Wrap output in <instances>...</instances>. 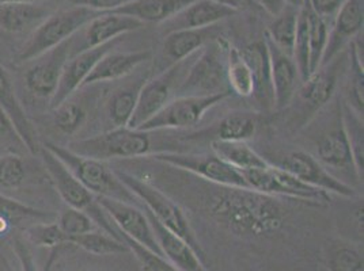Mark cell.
<instances>
[{
  "label": "cell",
  "instance_id": "cell-1",
  "mask_svg": "<svg viewBox=\"0 0 364 271\" xmlns=\"http://www.w3.org/2000/svg\"><path fill=\"white\" fill-rule=\"evenodd\" d=\"M204 204L213 220L241 239L273 236L282 231L289 216L280 199L252 189L213 184Z\"/></svg>",
  "mask_w": 364,
  "mask_h": 271
},
{
  "label": "cell",
  "instance_id": "cell-2",
  "mask_svg": "<svg viewBox=\"0 0 364 271\" xmlns=\"http://www.w3.org/2000/svg\"><path fill=\"white\" fill-rule=\"evenodd\" d=\"M43 147L52 152L76 179L98 198H110L144 209L139 198L122 183L116 171L105 165V162L76 155L52 141H46Z\"/></svg>",
  "mask_w": 364,
  "mask_h": 271
},
{
  "label": "cell",
  "instance_id": "cell-3",
  "mask_svg": "<svg viewBox=\"0 0 364 271\" xmlns=\"http://www.w3.org/2000/svg\"><path fill=\"white\" fill-rule=\"evenodd\" d=\"M38 153L41 155V160L49 181L53 183L58 194L68 205V208L85 211L101 231L122 241L120 231L113 224L107 211L100 204V198L77 181L71 171L52 152L48 151L46 147L41 145Z\"/></svg>",
  "mask_w": 364,
  "mask_h": 271
},
{
  "label": "cell",
  "instance_id": "cell-4",
  "mask_svg": "<svg viewBox=\"0 0 364 271\" xmlns=\"http://www.w3.org/2000/svg\"><path fill=\"white\" fill-rule=\"evenodd\" d=\"M343 57L344 52L302 82L284 109L287 111V125L292 131H299L309 125L325 106L331 104L338 83Z\"/></svg>",
  "mask_w": 364,
  "mask_h": 271
},
{
  "label": "cell",
  "instance_id": "cell-5",
  "mask_svg": "<svg viewBox=\"0 0 364 271\" xmlns=\"http://www.w3.org/2000/svg\"><path fill=\"white\" fill-rule=\"evenodd\" d=\"M116 174L122 183L139 198L143 208L150 211L152 216L168 231L186 241L205 265L207 258L204 250L180 205L162 190L154 187L146 181H141L132 174H128L125 171H116Z\"/></svg>",
  "mask_w": 364,
  "mask_h": 271
},
{
  "label": "cell",
  "instance_id": "cell-6",
  "mask_svg": "<svg viewBox=\"0 0 364 271\" xmlns=\"http://www.w3.org/2000/svg\"><path fill=\"white\" fill-rule=\"evenodd\" d=\"M313 144L316 151L314 157L338 181L344 183L346 181L352 183L362 181L363 177L355 165L353 153L343 125L341 105L338 101L333 105V113L329 121L316 132Z\"/></svg>",
  "mask_w": 364,
  "mask_h": 271
},
{
  "label": "cell",
  "instance_id": "cell-7",
  "mask_svg": "<svg viewBox=\"0 0 364 271\" xmlns=\"http://www.w3.org/2000/svg\"><path fill=\"white\" fill-rule=\"evenodd\" d=\"M76 155L101 162L113 159H134L152 152L150 132L125 128H112L100 135L77 138L67 147Z\"/></svg>",
  "mask_w": 364,
  "mask_h": 271
},
{
  "label": "cell",
  "instance_id": "cell-8",
  "mask_svg": "<svg viewBox=\"0 0 364 271\" xmlns=\"http://www.w3.org/2000/svg\"><path fill=\"white\" fill-rule=\"evenodd\" d=\"M228 50L230 45L223 37L204 46L182 79L176 96L231 92L228 83Z\"/></svg>",
  "mask_w": 364,
  "mask_h": 271
},
{
  "label": "cell",
  "instance_id": "cell-9",
  "mask_svg": "<svg viewBox=\"0 0 364 271\" xmlns=\"http://www.w3.org/2000/svg\"><path fill=\"white\" fill-rule=\"evenodd\" d=\"M100 14L101 13L98 11L77 6L56 10L53 14L48 16V19L37 31L29 35V40L19 50L16 60L19 64L34 60L43 53L70 40L82 28H85L92 18Z\"/></svg>",
  "mask_w": 364,
  "mask_h": 271
},
{
  "label": "cell",
  "instance_id": "cell-10",
  "mask_svg": "<svg viewBox=\"0 0 364 271\" xmlns=\"http://www.w3.org/2000/svg\"><path fill=\"white\" fill-rule=\"evenodd\" d=\"M198 53L168 67L143 83L139 91L136 107L128 123V128L137 129L146 121L150 120L156 113H159L173 99V94H177L182 79L186 75Z\"/></svg>",
  "mask_w": 364,
  "mask_h": 271
},
{
  "label": "cell",
  "instance_id": "cell-11",
  "mask_svg": "<svg viewBox=\"0 0 364 271\" xmlns=\"http://www.w3.org/2000/svg\"><path fill=\"white\" fill-rule=\"evenodd\" d=\"M231 92L213 95H185L176 96L152 118L146 121L137 129L146 132H158L165 129H186L198 125L204 114L222 104Z\"/></svg>",
  "mask_w": 364,
  "mask_h": 271
},
{
  "label": "cell",
  "instance_id": "cell-12",
  "mask_svg": "<svg viewBox=\"0 0 364 271\" xmlns=\"http://www.w3.org/2000/svg\"><path fill=\"white\" fill-rule=\"evenodd\" d=\"M247 187L268 196L289 197L314 204H328L331 194L313 186H309L289 171L280 167L268 165L264 168L241 171Z\"/></svg>",
  "mask_w": 364,
  "mask_h": 271
},
{
  "label": "cell",
  "instance_id": "cell-13",
  "mask_svg": "<svg viewBox=\"0 0 364 271\" xmlns=\"http://www.w3.org/2000/svg\"><path fill=\"white\" fill-rule=\"evenodd\" d=\"M154 159L167 166L188 171L204 181L225 187L249 189L242 172L228 165L222 157L213 155H192L182 152H159L154 153Z\"/></svg>",
  "mask_w": 364,
  "mask_h": 271
},
{
  "label": "cell",
  "instance_id": "cell-14",
  "mask_svg": "<svg viewBox=\"0 0 364 271\" xmlns=\"http://www.w3.org/2000/svg\"><path fill=\"white\" fill-rule=\"evenodd\" d=\"M271 165L289 171V174L296 177L299 181L329 194L355 196V189L352 186L338 181L309 152H287Z\"/></svg>",
  "mask_w": 364,
  "mask_h": 271
},
{
  "label": "cell",
  "instance_id": "cell-15",
  "mask_svg": "<svg viewBox=\"0 0 364 271\" xmlns=\"http://www.w3.org/2000/svg\"><path fill=\"white\" fill-rule=\"evenodd\" d=\"M70 57V40H67L29 61L31 65L25 74V84L34 98L50 102L59 86L64 65Z\"/></svg>",
  "mask_w": 364,
  "mask_h": 271
},
{
  "label": "cell",
  "instance_id": "cell-16",
  "mask_svg": "<svg viewBox=\"0 0 364 271\" xmlns=\"http://www.w3.org/2000/svg\"><path fill=\"white\" fill-rule=\"evenodd\" d=\"M144 23L117 13H101L70 38V55L110 43L131 31H140Z\"/></svg>",
  "mask_w": 364,
  "mask_h": 271
},
{
  "label": "cell",
  "instance_id": "cell-17",
  "mask_svg": "<svg viewBox=\"0 0 364 271\" xmlns=\"http://www.w3.org/2000/svg\"><path fill=\"white\" fill-rule=\"evenodd\" d=\"M122 37H119L107 44L82 50L71 56L64 65L59 86L49 102V107L53 109L60 105L61 102L71 98L79 89H83L86 79L90 75L94 67L98 64V61L120 45V43L124 40Z\"/></svg>",
  "mask_w": 364,
  "mask_h": 271
},
{
  "label": "cell",
  "instance_id": "cell-18",
  "mask_svg": "<svg viewBox=\"0 0 364 271\" xmlns=\"http://www.w3.org/2000/svg\"><path fill=\"white\" fill-rule=\"evenodd\" d=\"M100 204L120 233L144 245L155 254L162 255L144 209L110 198H100Z\"/></svg>",
  "mask_w": 364,
  "mask_h": 271
},
{
  "label": "cell",
  "instance_id": "cell-19",
  "mask_svg": "<svg viewBox=\"0 0 364 271\" xmlns=\"http://www.w3.org/2000/svg\"><path fill=\"white\" fill-rule=\"evenodd\" d=\"M222 31L223 26L218 23L203 29L174 31L166 34L161 48L159 62L155 65L158 70L156 74L198 53L204 46L222 37Z\"/></svg>",
  "mask_w": 364,
  "mask_h": 271
},
{
  "label": "cell",
  "instance_id": "cell-20",
  "mask_svg": "<svg viewBox=\"0 0 364 271\" xmlns=\"http://www.w3.org/2000/svg\"><path fill=\"white\" fill-rule=\"evenodd\" d=\"M363 21L364 0H347L331 23L328 44L319 68L329 64L344 52L352 38L363 29Z\"/></svg>",
  "mask_w": 364,
  "mask_h": 271
},
{
  "label": "cell",
  "instance_id": "cell-21",
  "mask_svg": "<svg viewBox=\"0 0 364 271\" xmlns=\"http://www.w3.org/2000/svg\"><path fill=\"white\" fill-rule=\"evenodd\" d=\"M235 14L237 11L213 0H195L166 22L161 23V33L166 35L174 31L203 29L218 25Z\"/></svg>",
  "mask_w": 364,
  "mask_h": 271
},
{
  "label": "cell",
  "instance_id": "cell-22",
  "mask_svg": "<svg viewBox=\"0 0 364 271\" xmlns=\"http://www.w3.org/2000/svg\"><path fill=\"white\" fill-rule=\"evenodd\" d=\"M271 61V79H272L273 102L277 111L284 110L294 95L302 84L299 70L294 59L277 49L272 43L265 38Z\"/></svg>",
  "mask_w": 364,
  "mask_h": 271
},
{
  "label": "cell",
  "instance_id": "cell-23",
  "mask_svg": "<svg viewBox=\"0 0 364 271\" xmlns=\"http://www.w3.org/2000/svg\"><path fill=\"white\" fill-rule=\"evenodd\" d=\"M56 10L43 3H1L0 28L14 35L33 34Z\"/></svg>",
  "mask_w": 364,
  "mask_h": 271
},
{
  "label": "cell",
  "instance_id": "cell-24",
  "mask_svg": "<svg viewBox=\"0 0 364 271\" xmlns=\"http://www.w3.org/2000/svg\"><path fill=\"white\" fill-rule=\"evenodd\" d=\"M144 211L151 224L152 232H154L156 243L162 251V255L165 256L177 270L207 271L203 260L198 258V254L193 251V248L186 241L162 226L152 216L150 211H147L144 208Z\"/></svg>",
  "mask_w": 364,
  "mask_h": 271
},
{
  "label": "cell",
  "instance_id": "cell-25",
  "mask_svg": "<svg viewBox=\"0 0 364 271\" xmlns=\"http://www.w3.org/2000/svg\"><path fill=\"white\" fill-rule=\"evenodd\" d=\"M0 106L4 109V111L14 122V126L21 138L23 140L25 145L28 147L31 155L38 153L41 144L38 143L37 131L29 116L26 114L23 106L18 99L11 76L1 64H0Z\"/></svg>",
  "mask_w": 364,
  "mask_h": 271
},
{
  "label": "cell",
  "instance_id": "cell-26",
  "mask_svg": "<svg viewBox=\"0 0 364 271\" xmlns=\"http://www.w3.org/2000/svg\"><path fill=\"white\" fill-rule=\"evenodd\" d=\"M152 59L150 50L136 52H109L94 67L90 75L86 79L83 87H89L97 83L113 82L132 74L137 67Z\"/></svg>",
  "mask_w": 364,
  "mask_h": 271
},
{
  "label": "cell",
  "instance_id": "cell-27",
  "mask_svg": "<svg viewBox=\"0 0 364 271\" xmlns=\"http://www.w3.org/2000/svg\"><path fill=\"white\" fill-rule=\"evenodd\" d=\"M241 50V49H240ZM243 59L250 67L255 82V99L265 110L274 109L273 102L272 79H271V61L268 46L265 40L243 48L241 50Z\"/></svg>",
  "mask_w": 364,
  "mask_h": 271
},
{
  "label": "cell",
  "instance_id": "cell-28",
  "mask_svg": "<svg viewBox=\"0 0 364 271\" xmlns=\"http://www.w3.org/2000/svg\"><path fill=\"white\" fill-rule=\"evenodd\" d=\"M195 0H132L116 11L141 23H164Z\"/></svg>",
  "mask_w": 364,
  "mask_h": 271
},
{
  "label": "cell",
  "instance_id": "cell-29",
  "mask_svg": "<svg viewBox=\"0 0 364 271\" xmlns=\"http://www.w3.org/2000/svg\"><path fill=\"white\" fill-rule=\"evenodd\" d=\"M213 152L222 157L228 165L235 167L240 171L264 168L269 163L264 156H261L253 147L246 141H220L213 140L211 143Z\"/></svg>",
  "mask_w": 364,
  "mask_h": 271
},
{
  "label": "cell",
  "instance_id": "cell-30",
  "mask_svg": "<svg viewBox=\"0 0 364 271\" xmlns=\"http://www.w3.org/2000/svg\"><path fill=\"white\" fill-rule=\"evenodd\" d=\"M258 125L259 118L256 113L232 111L216 125L215 140L247 141L257 133Z\"/></svg>",
  "mask_w": 364,
  "mask_h": 271
},
{
  "label": "cell",
  "instance_id": "cell-31",
  "mask_svg": "<svg viewBox=\"0 0 364 271\" xmlns=\"http://www.w3.org/2000/svg\"><path fill=\"white\" fill-rule=\"evenodd\" d=\"M299 7L289 4L279 16H273V21L268 25L265 34V38H268L273 45L291 57L295 44Z\"/></svg>",
  "mask_w": 364,
  "mask_h": 271
},
{
  "label": "cell",
  "instance_id": "cell-32",
  "mask_svg": "<svg viewBox=\"0 0 364 271\" xmlns=\"http://www.w3.org/2000/svg\"><path fill=\"white\" fill-rule=\"evenodd\" d=\"M146 80L147 79L140 80L135 86L132 84L122 87L109 96L107 102V117L112 123V128L128 126L136 107L139 91Z\"/></svg>",
  "mask_w": 364,
  "mask_h": 271
},
{
  "label": "cell",
  "instance_id": "cell-33",
  "mask_svg": "<svg viewBox=\"0 0 364 271\" xmlns=\"http://www.w3.org/2000/svg\"><path fill=\"white\" fill-rule=\"evenodd\" d=\"M31 182V167L25 155L6 152L0 156V193L18 190Z\"/></svg>",
  "mask_w": 364,
  "mask_h": 271
},
{
  "label": "cell",
  "instance_id": "cell-34",
  "mask_svg": "<svg viewBox=\"0 0 364 271\" xmlns=\"http://www.w3.org/2000/svg\"><path fill=\"white\" fill-rule=\"evenodd\" d=\"M228 89L242 98H250L255 94V82L246 60L238 48L230 46L228 56Z\"/></svg>",
  "mask_w": 364,
  "mask_h": 271
},
{
  "label": "cell",
  "instance_id": "cell-35",
  "mask_svg": "<svg viewBox=\"0 0 364 271\" xmlns=\"http://www.w3.org/2000/svg\"><path fill=\"white\" fill-rule=\"evenodd\" d=\"M71 245H76L92 255H119L124 253H129V248L125 243L114 239L104 231H92L85 235H77L70 238Z\"/></svg>",
  "mask_w": 364,
  "mask_h": 271
},
{
  "label": "cell",
  "instance_id": "cell-36",
  "mask_svg": "<svg viewBox=\"0 0 364 271\" xmlns=\"http://www.w3.org/2000/svg\"><path fill=\"white\" fill-rule=\"evenodd\" d=\"M50 110L53 125L63 135H76L87 120L86 107L73 96Z\"/></svg>",
  "mask_w": 364,
  "mask_h": 271
},
{
  "label": "cell",
  "instance_id": "cell-37",
  "mask_svg": "<svg viewBox=\"0 0 364 271\" xmlns=\"http://www.w3.org/2000/svg\"><path fill=\"white\" fill-rule=\"evenodd\" d=\"M307 9V19H309V46H310V75L318 71L325 48L328 44V35L331 23L317 16L306 0H302Z\"/></svg>",
  "mask_w": 364,
  "mask_h": 271
},
{
  "label": "cell",
  "instance_id": "cell-38",
  "mask_svg": "<svg viewBox=\"0 0 364 271\" xmlns=\"http://www.w3.org/2000/svg\"><path fill=\"white\" fill-rule=\"evenodd\" d=\"M349 83L347 105L363 117V57L360 48L355 43L349 44Z\"/></svg>",
  "mask_w": 364,
  "mask_h": 271
},
{
  "label": "cell",
  "instance_id": "cell-39",
  "mask_svg": "<svg viewBox=\"0 0 364 271\" xmlns=\"http://www.w3.org/2000/svg\"><path fill=\"white\" fill-rule=\"evenodd\" d=\"M0 217L9 224H21L23 221L34 220L36 223L55 221V214L49 211H38L25 202L0 193Z\"/></svg>",
  "mask_w": 364,
  "mask_h": 271
},
{
  "label": "cell",
  "instance_id": "cell-40",
  "mask_svg": "<svg viewBox=\"0 0 364 271\" xmlns=\"http://www.w3.org/2000/svg\"><path fill=\"white\" fill-rule=\"evenodd\" d=\"M341 117L353 153L355 165L359 174L363 177V117L355 113L347 104L341 105Z\"/></svg>",
  "mask_w": 364,
  "mask_h": 271
},
{
  "label": "cell",
  "instance_id": "cell-41",
  "mask_svg": "<svg viewBox=\"0 0 364 271\" xmlns=\"http://www.w3.org/2000/svg\"><path fill=\"white\" fill-rule=\"evenodd\" d=\"M292 59L295 61L301 79L304 82L310 76V46H309V19H307V9L302 1L298 14V25H296V35Z\"/></svg>",
  "mask_w": 364,
  "mask_h": 271
},
{
  "label": "cell",
  "instance_id": "cell-42",
  "mask_svg": "<svg viewBox=\"0 0 364 271\" xmlns=\"http://www.w3.org/2000/svg\"><path fill=\"white\" fill-rule=\"evenodd\" d=\"M26 240L38 247L58 248L61 245H71L70 238L63 232L56 221L36 223L26 228Z\"/></svg>",
  "mask_w": 364,
  "mask_h": 271
},
{
  "label": "cell",
  "instance_id": "cell-43",
  "mask_svg": "<svg viewBox=\"0 0 364 271\" xmlns=\"http://www.w3.org/2000/svg\"><path fill=\"white\" fill-rule=\"evenodd\" d=\"M329 271H363V255L346 243H334L328 255Z\"/></svg>",
  "mask_w": 364,
  "mask_h": 271
},
{
  "label": "cell",
  "instance_id": "cell-44",
  "mask_svg": "<svg viewBox=\"0 0 364 271\" xmlns=\"http://www.w3.org/2000/svg\"><path fill=\"white\" fill-rule=\"evenodd\" d=\"M120 235H122V240L129 248V253H132L136 258L141 271H178L165 256L158 255L151 250L146 248L144 245L124 236L122 233Z\"/></svg>",
  "mask_w": 364,
  "mask_h": 271
},
{
  "label": "cell",
  "instance_id": "cell-45",
  "mask_svg": "<svg viewBox=\"0 0 364 271\" xmlns=\"http://www.w3.org/2000/svg\"><path fill=\"white\" fill-rule=\"evenodd\" d=\"M56 223L68 238L85 235L95 229H100L91 220L90 216H87L85 211H77L74 208H67L61 211Z\"/></svg>",
  "mask_w": 364,
  "mask_h": 271
},
{
  "label": "cell",
  "instance_id": "cell-46",
  "mask_svg": "<svg viewBox=\"0 0 364 271\" xmlns=\"http://www.w3.org/2000/svg\"><path fill=\"white\" fill-rule=\"evenodd\" d=\"M0 145L10 153L31 155L28 147L25 145L23 140L18 133L14 122L9 117V114L4 111L1 106H0Z\"/></svg>",
  "mask_w": 364,
  "mask_h": 271
},
{
  "label": "cell",
  "instance_id": "cell-47",
  "mask_svg": "<svg viewBox=\"0 0 364 271\" xmlns=\"http://www.w3.org/2000/svg\"><path fill=\"white\" fill-rule=\"evenodd\" d=\"M306 1L317 16L325 19L326 22L332 23L334 16H337V13L340 11V9L347 0H306Z\"/></svg>",
  "mask_w": 364,
  "mask_h": 271
},
{
  "label": "cell",
  "instance_id": "cell-48",
  "mask_svg": "<svg viewBox=\"0 0 364 271\" xmlns=\"http://www.w3.org/2000/svg\"><path fill=\"white\" fill-rule=\"evenodd\" d=\"M132 0H70L73 6L90 9L98 13H112L131 3Z\"/></svg>",
  "mask_w": 364,
  "mask_h": 271
},
{
  "label": "cell",
  "instance_id": "cell-49",
  "mask_svg": "<svg viewBox=\"0 0 364 271\" xmlns=\"http://www.w3.org/2000/svg\"><path fill=\"white\" fill-rule=\"evenodd\" d=\"M13 248H14V253L19 260L22 271H40L34 262L31 248H29V241L22 239L21 236H16L13 240Z\"/></svg>",
  "mask_w": 364,
  "mask_h": 271
},
{
  "label": "cell",
  "instance_id": "cell-50",
  "mask_svg": "<svg viewBox=\"0 0 364 271\" xmlns=\"http://www.w3.org/2000/svg\"><path fill=\"white\" fill-rule=\"evenodd\" d=\"M258 9L271 16H279L289 3L287 0H253Z\"/></svg>",
  "mask_w": 364,
  "mask_h": 271
},
{
  "label": "cell",
  "instance_id": "cell-51",
  "mask_svg": "<svg viewBox=\"0 0 364 271\" xmlns=\"http://www.w3.org/2000/svg\"><path fill=\"white\" fill-rule=\"evenodd\" d=\"M218 4H222V6H226L228 9L234 10V11H246V10H250V11H261L256 6V3L253 0H213Z\"/></svg>",
  "mask_w": 364,
  "mask_h": 271
},
{
  "label": "cell",
  "instance_id": "cell-52",
  "mask_svg": "<svg viewBox=\"0 0 364 271\" xmlns=\"http://www.w3.org/2000/svg\"><path fill=\"white\" fill-rule=\"evenodd\" d=\"M43 1H50V0H0L1 3H43Z\"/></svg>",
  "mask_w": 364,
  "mask_h": 271
},
{
  "label": "cell",
  "instance_id": "cell-53",
  "mask_svg": "<svg viewBox=\"0 0 364 271\" xmlns=\"http://www.w3.org/2000/svg\"><path fill=\"white\" fill-rule=\"evenodd\" d=\"M6 150H4V148H3V147H1V145H0V156H1V155H4V153H6Z\"/></svg>",
  "mask_w": 364,
  "mask_h": 271
},
{
  "label": "cell",
  "instance_id": "cell-54",
  "mask_svg": "<svg viewBox=\"0 0 364 271\" xmlns=\"http://www.w3.org/2000/svg\"><path fill=\"white\" fill-rule=\"evenodd\" d=\"M3 49H4V48H3V45H1V43H0V55L3 53Z\"/></svg>",
  "mask_w": 364,
  "mask_h": 271
}]
</instances>
